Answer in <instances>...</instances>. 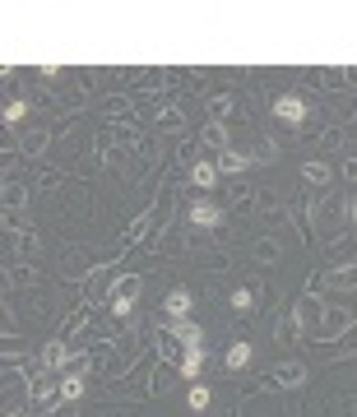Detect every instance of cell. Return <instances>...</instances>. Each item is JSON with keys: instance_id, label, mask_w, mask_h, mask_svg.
Wrapping results in <instances>:
<instances>
[{"instance_id": "6da1fadb", "label": "cell", "mask_w": 357, "mask_h": 417, "mask_svg": "<svg viewBox=\"0 0 357 417\" xmlns=\"http://www.w3.org/2000/svg\"><path fill=\"white\" fill-rule=\"evenodd\" d=\"M139 287H144V278H139V274H125V278H116V283H112V311H116V316H130V311H134Z\"/></svg>"}, {"instance_id": "7a4b0ae2", "label": "cell", "mask_w": 357, "mask_h": 417, "mask_svg": "<svg viewBox=\"0 0 357 417\" xmlns=\"http://www.w3.org/2000/svg\"><path fill=\"white\" fill-rule=\"evenodd\" d=\"M168 339H177L186 352H204V330L190 320H168Z\"/></svg>"}, {"instance_id": "3957f363", "label": "cell", "mask_w": 357, "mask_h": 417, "mask_svg": "<svg viewBox=\"0 0 357 417\" xmlns=\"http://www.w3.org/2000/svg\"><path fill=\"white\" fill-rule=\"evenodd\" d=\"M274 121H283V125H301V121H306V102H301L297 93H283V98L274 102Z\"/></svg>"}, {"instance_id": "277c9868", "label": "cell", "mask_w": 357, "mask_h": 417, "mask_svg": "<svg viewBox=\"0 0 357 417\" xmlns=\"http://www.w3.org/2000/svg\"><path fill=\"white\" fill-rule=\"evenodd\" d=\"M28 394H33V404H56V399H61V380H56V375H51V371H42V375H33V385H28Z\"/></svg>"}, {"instance_id": "5b68a950", "label": "cell", "mask_w": 357, "mask_h": 417, "mask_svg": "<svg viewBox=\"0 0 357 417\" xmlns=\"http://www.w3.org/2000/svg\"><path fill=\"white\" fill-rule=\"evenodd\" d=\"M190 223H195V228H218V223H223V208L209 204V199H195V204H190Z\"/></svg>"}, {"instance_id": "8992f818", "label": "cell", "mask_w": 357, "mask_h": 417, "mask_svg": "<svg viewBox=\"0 0 357 417\" xmlns=\"http://www.w3.org/2000/svg\"><path fill=\"white\" fill-rule=\"evenodd\" d=\"M84 390H89V375H84V371H65V375H61V399H65V404L84 399Z\"/></svg>"}, {"instance_id": "52a82bcc", "label": "cell", "mask_w": 357, "mask_h": 417, "mask_svg": "<svg viewBox=\"0 0 357 417\" xmlns=\"http://www.w3.org/2000/svg\"><path fill=\"white\" fill-rule=\"evenodd\" d=\"M163 311H168V320H186L190 316V292L186 287H172L168 301H163Z\"/></svg>"}, {"instance_id": "ba28073f", "label": "cell", "mask_w": 357, "mask_h": 417, "mask_svg": "<svg viewBox=\"0 0 357 417\" xmlns=\"http://www.w3.org/2000/svg\"><path fill=\"white\" fill-rule=\"evenodd\" d=\"M200 144H204V149H218V158H223V154H227V130H223V121H209V125H204V130H200Z\"/></svg>"}, {"instance_id": "9c48e42d", "label": "cell", "mask_w": 357, "mask_h": 417, "mask_svg": "<svg viewBox=\"0 0 357 417\" xmlns=\"http://www.w3.org/2000/svg\"><path fill=\"white\" fill-rule=\"evenodd\" d=\"M301 380H306V366L301 362H283L279 371H274V385H283V390H297Z\"/></svg>"}, {"instance_id": "30bf717a", "label": "cell", "mask_w": 357, "mask_h": 417, "mask_svg": "<svg viewBox=\"0 0 357 417\" xmlns=\"http://www.w3.org/2000/svg\"><path fill=\"white\" fill-rule=\"evenodd\" d=\"M70 357H75V352H70L65 343H46V348H42V371H61Z\"/></svg>"}, {"instance_id": "8fae6325", "label": "cell", "mask_w": 357, "mask_h": 417, "mask_svg": "<svg viewBox=\"0 0 357 417\" xmlns=\"http://www.w3.org/2000/svg\"><path fill=\"white\" fill-rule=\"evenodd\" d=\"M190 181L200 190H209L213 181H218V163H209V158H200V163H190Z\"/></svg>"}, {"instance_id": "7c38bea8", "label": "cell", "mask_w": 357, "mask_h": 417, "mask_svg": "<svg viewBox=\"0 0 357 417\" xmlns=\"http://www.w3.org/2000/svg\"><path fill=\"white\" fill-rule=\"evenodd\" d=\"M301 176H306L311 186H325V181L334 176V167H330V163H320V158H306V163H301Z\"/></svg>"}, {"instance_id": "4fadbf2b", "label": "cell", "mask_w": 357, "mask_h": 417, "mask_svg": "<svg viewBox=\"0 0 357 417\" xmlns=\"http://www.w3.org/2000/svg\"><path fill=\"white\" fill-rule=\"evenodd\" d=\"M256 163V158H246V154H237V149H227L223 158H218V172H227V176H237V172H246V167Z\"/></svg>"}, {"instance_id": "5bb4252c", "label": "cell", "mask_w": 357, "mask_h": 417, "mask_svg": "<svg viewBox=\"0 0 357 417\" xmlns=\"http://www.w3.org/2000/svg\"><path fill=\"white\" fill-rule=\"evenodd\" d=\"M348 320H353V316H344V311H330V316H325V330L315 334V339H320V343H330V339H334V334L348 325Z\"/></svg>"}, {"instance_id": "9a60e30c", "label": "cell", "mask_w": 357, "mask_h": 417, "mask_svg": "<svg viewBox=\"0 0 357 417\" xmlns=\"http://www.w3.org/2000/svg\"><path fill=\"white\" fill-rule=\"evenodd\" d=\"M227 366H232V371H242L246 362H251V343H232V348H227V357H223Z\"/></svg>"}, {"instance_id": "2e32d148", "label": "cell", "mask_w": 357, "mask_h": 417, "mask_svg": "<svg viewBox=\"0 0 357 417\" xmlns=\"http://www.w3.org/2000/svg\"><path fill=\"white\" fill-rule=\"evenodd\" d=\"M200 366H204V352H186V357H181V375H186V380H195Z\"/></svg>"}, {"instance_id": "e0dca14e", "label": "cell", "mask_w": 357, "mask_h": 417, "mask_svg": "<svg viewBox=\"0 0 357 417\" xmlns=\"http://www.w3.org/2000/svg\"><path fill=\"white\" fill-rule=\"evenodd\" d=\"M232 311H242V316H251V311H256V306H251V292H246V287H237V292H232Z\"/></svg>"}, {"instance_id": "ac0fdd59", "label": "cell", "mask_w": 357, "mask_h": 417, "mask_svg": "<svg viewBox=\"0 0 357 417\" xmlns=\"http://www.w3.org/2000/svg\"><path fill=\"white\" fill-rule=\"evenodd\" d=\"M190 408H195V413H204V408H209V390H204V385H195V390H190Z\"/></svg>"}, {"instance_id": "d6986e66", "label": "cell", "mask_w": 357, "mask_h": 417, "mask_svg": "<svg viewBox=\"0 0 357 417\" xmlns=\"http://www.w3.org/2000/svg\"><path fill=\"white\" fill-rule=\"evenodd\" d=\"M42 144H46V130H33L23 139V154H42Z\"/></svg>"}, {"instance_id": "ffe728a7", "label": "cell", "mask_w": 357, "mask_h": 417, "mask_svg": "<svg viewBox=\"0 0 357 417\" xmlns=\"http://www.w3.org/2000/svg\"><path fill=\"white\" fill-rule=\"evenodd\" d=\"M23 116H28V102H10V107H5V121L10 125H19Z\"/></svg>"}, {"instance_id": "44dd1931", "label": "cell", "mask_w": 357, "mask_h": 417, "mask_svg": "<svg viewBox=\"0 0 357 417\" xmlns=\"http://www.w3.org/2000/svg\"><path fill=\"white\" fill-rule=\"evenodd\" d=\"M23 195H28L23 186H10V190H5V204H10V208H23Z\"/></svg>"}, {"instance_id": "7402d4cb", "label": "cell", "mask_w": 357, "mask_h": 417, "mask_svg": "<svg viewBox=\"0 0 357 417\" xmlns=\"http://www.w3.org/2000/svg\"><path fill=\"white\" fill-rule=\"evenodd\" d=\"M227 111H232V98H227V93H218V98H213V116H227Z\"/></svg>"}, {"instance_id": "603a6c76", "label": "cell", "mask_w": 357, "mask_h": 417, "mask_svg": "<svg viewBox=\"0 0 357 417\" xmlns=\"http://www.w3.org/2000/svg\"><path fill=\"white\" fill-rule=\"evenodd\" d=\"M19 246H23V255H33V251H37V246H42V242H37L33 232H19Z\"/></svg>"}, {"instance_id": "cb8c5ba5", "label": "cell", "mask_w": 357, "mask_h": 417, "mask_svg": "<svg viewBox=\"0 0 357 417\" xmlns=\"http://www.w3.org/2000/svg\"><path fill=\"white\" fill-rule=\"evenodd\" d=\"M163 125H168V130H181V111H163Z\"/></svg>"}, {"instance_id": "d4e9b609", "label": "cell", "mask_w": 357, "mask_h": 417, "mask_svg": "<svg viewBox=\"0 0 357 417\" xmlns=\"http://www.w3.org/2000/svg\"><path fill=\"white\" fill-rule=\"evenodd\" d=\"M344 176H348V181H357V158H348V163H344Z\"/></svg>"}, {"instance_id": "484cf974", "label": "cell", "mask_w": 357, "mask_h": 417, "mask_svg": "<svg viewBox=\"0 0 357 417\" xmlns=\"http://www.w3.org/2000/svg\"><path fill=\"white\" fill-rule=\"evenodd\" d=\"M353 223H357V199H353Z\"/></svg>"}]
</instances>
